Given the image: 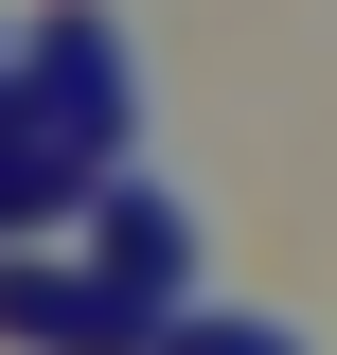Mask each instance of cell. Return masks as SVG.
<instances>
[{
  "label": "cell",
  "instance_id": "cell-1",
  "mask_svg": "<svg viewBox=\"0 0 337 355\" xmlns=\"http://www.w3.org/2000/svg\"><path fill=\"white\" fill-rule=\"evenodd\" d=\"M18 125H36L53 160L125 178V142H142V36L107 18V0H53L36 36H18Z\"/></svg>",
  "mask_w": 337,
  "mask_h": 355
},
{
  "label": "cell",
  "instance_id": "cell-2",
  "mask_svg": "<svg viewBox=\"0 0 337 355\" xmlns=\"http://www.w3.org/2000/svg\"><path fill=\"white\" fill-rule=\"evenodd\" d=\"M71 266L107 284V302H142V320L178 338V320H196V266H213V231H196V196H160V178H107Z\"/></svg>",
  "mask_w": 337,
  "mask_h": 355
},
{
  "label": "cell",
  "instance_id": "cell-3",
  "mask_svg": "<svg viewBox=\"0 0 337 355\" xmlns=\"http://www.w3.org/2000/svg\"><path fill=\"white\" fill-rule=\"evenodd\" d=\"M0 338H18V355H160V320L107 302L89 266H18V249H0Z\"/></svg>",
  "mask_w": 337,
  "mask_h": 355
},
{
  "label": "cell",
  "instance_id": "cell-4",
  "mask_svg": "<svg viewBox=\"0 0 337 355\" xmlns=\"http://www.w3.org/2000/svg\"><path fill=\"white\" fill-rule=\"evenodd\" d=\"M89 196H107V178H89V160H53V142L0 107V231H53V214L89 231Z\"/></svg>",
  "mask_w": 337,
  "mask_h": 355
},
{
  "label": "cell",
  "instance_id": "cell-5",
  "mask_svg": "<svg viewBox=\"0 0 337 355\" xmlns=\"http://www.w3.org/2000/svg\"><path fill=\"white\" fill-rule=\"evenodd\" d=\"M160 355H320V338H302V320H231V302H196Z\"/></svg>",
  "mask_w": 337,
  "mask_h": 355
},
{
  "label": "cell",
  "instance_id": "cell-6",
  "mask_svg": "<svg viewBox=\"0 0 337 355\" xmlns=\"http://www.w3.org/2000/svg\"><path fill=\"white\" fill-rule=\"evenodd\" d=\"M0 89H18V36H0Z\"/></svg>",
  "mask_w": 337,
  "mask_h": 355
}]
</instances>
